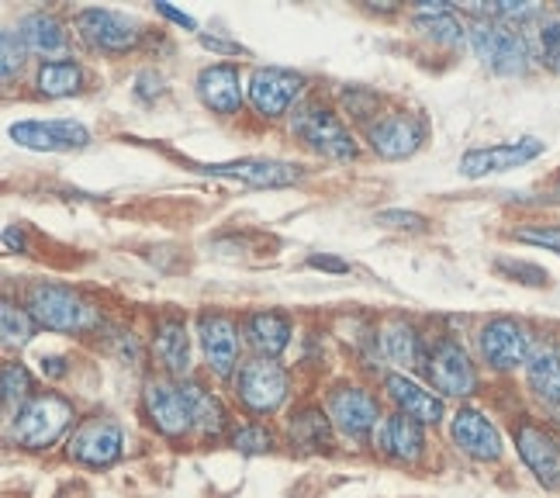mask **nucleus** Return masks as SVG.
<instances>
[{
	"label": "nucleus",
	"instance_id": "nucleus-18",
	"mask_svg": "<svg viewBox=\"0 0 560 498\" xmlns=\"http://www.w3.org/2000/svg\"><path fill=\"white\" fill-rule=\"evenodd\" d=\"M368 142L381 160H408L425 142V121L405 112H387L368 125Z\"/></svg>",
	"mask_w": 560,
	"mask_h": 498
},
{
	"label": "nucleus",
	"instance_id": "nucleus-6",
	"mask_svg": "<svg viewBox=\"0 0 560 498\" xmlns=\"http://www.w3.org/2000/svg\"><path fill=\"white\" fill-rule=\"evenodd\" d=\"M291 132L305 142L315 153L329 160H353L357 157V139L342 118L326 104H301L291 115Z\"/></svg>",
	"mask_w": 560,
	"mask_h": 498
},
{
	"label": "nucleus",
	"instance_id": "nucleus-15",
	"mask_svg": "<svg viewBox=\"0 0 560 498\" xmlns=\"http://www.w3.org/2000/svg\"><path fill=\"white\" fill-rule=\"evenodd\" d=\"M450 440H454V447L464 458L478 464H494V461H502V453H505V440L499 426L474 405H460L457 413L450 416Z\"/></svg>",
	"mask_w": 560,
	"mask_h": 498
},
{
	"label": "nucleus",
	"instance_id": "nucleus-36",
	"mask_svg": "<svg viewBox=\"0 0 560 498\" xmlns=\"http://www.w3.org/2000/svg\"><path fill=\"white\" fill-rule=\"evenodd\" d=\"M494 270L509 280H515V285L547 288V270L536 267V264H526V259H494Z\"/></svg>",
	"mask_w": 560,
	"mask_h": 498
},
{
	"label": "nucleus",
	"instance_id": "nucleus-29",
	"mask_svg": "<svg viewBox=\"0 0 560 498\" xmlns=\"http://www.w3.org/2000/svg\"><path fill=\"white\" fill-rule=\"evenodd\" d=\"M18 35L21 42L38 53V56H59V53H67V25L49 14V11H35V14H25L18 21Z\"/></svg>",
	"mask_w": 560,
	"mask_h": 498
},
{
	"label": "nucleus",
	"instance_id": "nucleus-9",
	"mask_svg": "<svg viewBox=\"0 0 560 498\" xmlns=\"http://www.w3.org/2000/svg\"><path fill=\"white\" fill-rule=\"evenodd\" d=\"M326 413L339 437H347L350 443L374 440V432L384 419L374 392H368V387H360V384H336L326 395Z\"/></svg>",
	"mask_w": 560,
	"mask_h": 498
},
{
	"label": "nucleus",
	"instance_id": "nucleus-7",
	"mask_svg": "<svg viewBox=\"0 0 560 498\" xmlns=\"http://www.w3.org/2000/svg\"><path fill=\"white\" fill-rule=\"evenodd\" d=\"M125 453V429L112 416H88L67 437V458L88 471H107Z\"/></svg>",
	"mask_w": 560,
	"mask_h": 498
},
{
	"label": "nucleus",
	"instance_id": "nucleus-8",
	"mask_svg": "<svg viewBox=\"0 0 560 498\" xmlns=\"http://www.w3.org/2000/svg\"><path fill=\"white\" fill-rule=\"evenodd\" d=\"M425 378H429V387L443 398H470L481 387V374H478V367H474L470 354L450 336L429 346Z\"/></svg>",
	"mask_w": 560,
	"mask_h": 498
},
{
	"label": "nucleus",
	"instance_id": "nucleus-5",
	"mask_svg": "<svg viewBox=\"0 0 560 498\" xmlns=\"http://www.w3.org/2000/svg\"><path fill=\"white\" fill-rule=\"evenodd\" d=\"M470 49L478 53L485 67L499 77H526L533 67L529 42L515 28L502 25V21H474Z\"/></svg>",
	"mask_w": 560,
	"mask_h": 498
},
{
	"label": "nucleus",
	"instance_id": "nucleus-22",
	"mask_svg": "<svg viewBox=\"0 0 560 498\" xmlns=\"http://www.w3.org/2000/svg\"><path fill=\"white\" fill-rule=\"evenodd\" d=\"M288 443L301 453H329L336 447V426L329 413L315 402H305L288 413Z\"/></svg>",
	"mask_w": 560,
	"mask_h": 498
},
{
	"label": "nucleus",
	"instance_id": "nucleus-37",
	"mask_svg": "<svg viewBox=\"0 0 560 498\" xmlns=\"http://www.w3.org/2000/svg\"><path fill=\"white\" fill-rule=\"evenodd\" d=\"M536 46H540L544 67H547V70H553V73H560V14L544 18L540 35H536Z\"/></svg>",
	"mask_w": 560,
	"mask_h": 498
},
{
	"label": "nucleus",
	"instance_id": "nucleus-19",
	"mask_svg": "<svg viewBox=\"0 0 560 498\" xmlns=\"http://www.w3.org/2000/svg\"><path fill=\"white\" fill-rule=\"evenodd\" d=\"M201 173L208 177H225V181H243L249 187H291L301 181V166L284 160H264V157H246V160H229V163H205Z\"/></svg>",
	"mask_w": 560,
	"mask_h": 498
},
{
	"label": "nucleus",
	"instance_id": "nucleus-41",
	"mask_svg": "<svg viewBox=\"0 0 560 498\" xmlns=\"http://www.w3.org/2000/svg\"><path fill=\"white\" fill-rule=\"evenodd\" d=\"M308 267L312 270H322V274H350V264L339 256H329V253H312L308 256Z\"/></svg>",
	"mask_w": 560,
	"mask_h": 498
},
{
	"label": "nucleus",
	"instance_id": "nucleus-23",
	"mask_svg": "<svg viewBox=\"0 0 560 498\" xmlns=\"http://www.w3.org/2000/svg\"><path fill=\"white\" fill-rule=\"evenodd\" d=\"M198 97L214 115H225V118L240 115V107L246 101L240 67H232V62H214V67H205L198 73Z\"/></svg>",
	"mask_w": 560,
	"mask_h": 498
},
{
	"label": "nucleus",
	"instance_id": "nucleus-3",
	"mask_svg": "<svg viewBox=\"0 0 560 498\" xmlns=\"http://www.w3.org/2000/svg\"><path fill=\"white\" fill-rule=\"evenodd\" d=\"M232 392H235V402H240L253 419H267L288 402L291 378L277 360L253 357L240 367V371H235Z\"/></svg>",
	"mask_w": 560,
	"mask_h": 498
},
{
	"label": "nucleus",
	"instance_id": "nucleus-30",
	"mask_svg": "<svg viewBox=\"0 0 560 498\" xmlns=\"http://www.w3.org/2000/svg\"><path fill=\"white\" fill-rule=\"evenodd\" d=\"M412 21H416V28L425 38H433V42H440V46H450V49L464 46V38H470L464 32V25H460V18L454 14V8L440 4V0H436V4H419Z\"/></svg>",
	"mask_w": 560,
	"mask_h": 498
},
{
	"label": "nucleus",
	"instance_id": "nucleus-42",
	"mask_svg": "<svg viewBox=\"0 0 560 498\" xmlns=\"http://www.w3.org/2000/svg\"><path fill=\"white\" fill-rule=\"evenodd\" d=\"M201 38V46L205 49H211V53H222V56H240V53H246L243 46H240V42H229V38H222V35H208V32H201L198 35Z\"/></svg>",
	"mask_w": 560,
	"mask_h": 498
},
{
	"label": "nucleus",
	"instance_id": "nucleus-24",
	"mask_svg": "<svg viewBox=\"0 0 560 498\" xmlns=\"http://www.w3.org/2000/svg\"><path fill=\"white\" fill-rule=\"evenodd\" d=\"M243 336L256 357L277 360L291 346V319L273 309H256L243 319Z\"/></svg>",
	"mask_w": 560,
	"mask_h": 498
},
{
	"label": "nucleus",
	"instance_id": "nucleus-2",
	"mask_svg": "<svg viewBox=\"0 0 560 498\" xmlns=\"http://www.w3.org/2000/svg\"><path fill=\"white\" fill-rule=\"evenodd\" d=\"M25 309L42 329L52 333H88L97 326V312L88 298L73 288L49 285V280H35L25 294Z\"/></svg>",
	"mask_w": 560,
	"mask_h": 498
},
{
	"label": "nucleus",
	"instance_id": "nucleus-34",
	"mask_svg": "<svg viewBox=\"0 0 560 498\" xmlns=\"http://www.w3.org/2000/svg\"><path fill=\"white\" fill-rule=\"evenodd\" d=\"M35 329H38V322L32 319L28 309H18L14 301H4V309H0V333H4L8 350H21V346H28Z\"/></svg>",
	"mask_w": 560,
	"mask_h": 498
},
{
	"label": "nucleus",
	"instance_id": "nucleus-14",
	"mask_svg": "<svg viewBox=\"0 0 560 498\" xmlns=\"http://www.w3.org/2000/svg\"><path fill=\"white\" fill-rule=\"evenodd\" d=\"M8 136L25 146L35 149V153H73V149H88L91 146V128L83 121L73 118H49V121H14L8 128Z\"/></svg>",
	"mask_w": 560,
	"mask_h": 498
},
{
	"label": "nucleus",
	"instance_id": "nucleus-27",
	"mask_svg": "<svg viewBox=\"0 0 560 498\" xmlns=\"http://www.w3.org/2000/svg\"><path fill=\"white\" fill-rule=\"evenodd\" d=\"M184 387H187L190 405H194V432H198L201 440H225L229 429H232L225 402L194 378H187Z\"/></svg>",
	"mask_w": 560,
	"mask_h": 498
},
{
	"label": "nucleus",
	"instance_id": "nucleus-43",
	"mask_svg": "<svg viewBox=\"0 0 560 498\" xmlns=\"http://www.w3.org/2000/svg\"><path fill=\"white\" fill-rule=\"evenodd\" d=\"M38 371H42V378H67L70 374V363H67V357H42L38 360Z\"/></svg>",
	"mask_w": 560,
	"mask_h": 498
},
{
	"label": "nucleus",
	"instance_id": "nucleus-4",
	"mask_svg": "<svg viewBox=\"0 0 560 498\" xmlns=\"http://www.w3.org/2000/svg\"><path fill=\"white\" fill-rule=\"evenodd\" d=\"M142 419L166 440H187L194 432V405L184 381L149 378L142 384Z\"/></svg>",
	"mask_w": 560,
	"mask_h": 498
},
{
	"label": "nucleus",
	"instance_id": "nucleus-10",
	"mask_svg": "<svg viewBox=\"0 0 560 498\" xmlns=\"http://www.w3.org/2000/svg\"><path fill=\"white\" fill-rule=\"evenodd\" d=\"M478 354L494 374H515L533 354V336L520 319L494 315L478 333Z\"/></svg>",
	"mask_w": 560,
	"mask_h": 498
},
{
	"label": "nucleus",
	"instance_id": "nucleus-35",
	"mask_svg": "<svg viewBox=\"0 0 560 498\" xmlns=\"http://www.w3.org/2000/svg\"><path fill=\"white\" fill-rule=\"evenodd\" d=\"M474 14H481V21H533L540 18L536 4H520V0H494V4H474Z\"/></svg>",
	"mask_w": 560,
	"mask_h": 498
},
{
	"label": "nucleus",
	"instance_id": "nucleus-28",
	"mask_svg": "<svg viewBox=\"0 0 560 498\" xmlns=\"http://www.w3.org/2000/svg\"><path fill=\"white\" fill-rule=\"evenodd\" d=\"M381 346H384V357L401 367V374H408V371H422L425 374L429 346L422 343L416 326H408V322H392V326H384Z\"/></svg>",
	"mask_w": 560,
	"mask_h": 498
},
{
	"label": "nucleus",
	"instance_id": "nucleus-11",
	"mask_svg": "<svg viewBox=\"0 0 560 498\" xmlns=\"http://www.w3.org/2000/svg\"><path fill=\"white\" fill-rule=\"evenodd\" d=\"M77 35L88 42L94 53L107 56H121L132 53L142 38V28L136 18H128L121 11H107V8H88L77 14Z\"/></svg>",
	"mask_w": 560,
	"mask_h": 498
},
{
	"label": "nucleus",
	"instance_id": "nucleus-25",
	"mask_svg": "<svg viewBox=\"0 0 560 498\" xmlns=\"http://www.w3.org/2000/svg\"><path fill=\"white\" fill-rule=\"evenodd\" d=\"M526 387L544 408H560V354L550 343H533V354L526 360Z\"/></svg>",
	"mask_w": 560,
	"mask_h": 498
},
{
	"label": "nucleus",
	"instance_id": "nucleus-12",
	"mask_svg": "<svg viewBox=\"0 0 560 498\" xmlns=\"http://www.w3.org/2000/svg\"><path fill=\"white\" fill-rule=\"evenodd\" d=\"M301 94H305V77L280 67H256L246 83V97L260 118H284Z\"/></svg>",
	"mask_w": 560,
	"mask_h": 498
},
{
	"label": "nucleus",
	"instance_id": "nucleus-45",
	"mask_svg": "<svg viewBox=\"0 0 560 498\" xmlns=\"http://www.w3.org/2000/svg\"><path fill=\"white\" fill-rule=\"evenodd\" d=\"M4 250L8 253H25V232H21L18 225L4 229Z\"/></svg>",
	"mask_w": 560,
	"mask_h": 498
},
{
	"label": "nucleus",
	"instance_id": "nucleus-33",
	"mask_svg": "<svg viewBox=\"0 0 560 498\" xmlns=\"http://www.w3.org/2000/svg\"><path fill=\"white\" fill-rule=\"evenodd\" d=\"M32 387H35V381H32V371L25 363L8 360L4 367H0V395H4V416L8 419H14L18 408L35 395Z\"/></svg>",
	"mask_w": 560,
	"mask_h": 498
},
{
	"label": "nucleus",
	"instance_id": "nucleus-16",
	"mask_svg": "<svg viewBox=\"0 0 560 498\" xmlns=\"http://www.w3.org/2000/svg\"><path fill=\"white\" fill-rule=\"evenodd\" d=\"M198 339L208 360V371L222 381H232L240 371V326L225 312H201L198 315Z\"/></svg>",
	"mask_w": 560,
	"mask_h": 498
},
{
	"label": "nucleus",
	"instance_id": "nucleus-21",
	"mask_svg": "<svg viewBox=\"0 0 560 498\" xmlns=\"http://www.w3.org/2000/svg\"><path fill=\"white\" fill-rule=\"evenodd\" d=\"M374 447L395 464H416L425 453V426L405 413H392L381 419L374 432Z\"/></svg>",
	"mask_w": 560,
	"mask_h": 498
},
{
	"label": "nucleus",
	"instance_id": "nucleus-46",
	"mask_svg": "<svg viewBox=\"0 0 560 498\" xmlns=\"http://www.w3.org/2000/svg\"><path fill=\"white\" fill-rule=\"evenodd\" d=\"M553 194H557V198H560V173H557V181H553Z\"/></svg>",
	"mask_w": 560,
	"mask_h": 498
},
{
	"label": "nucleus",
	"instance_id": "nucleus-40",
	"mask_svg": "<svg viewBox=\"0 0 560 498\" xmlns=\"http://www.w3.org/2000/svg\"><path fill=\"white\" fill-rule=\"evenodd\" d=\"M377 225L398 229V232H425L429 229V219H425V215H419V211L387 208V211H377Z\"/></svg>",
	"mask_w": 560,
	"mask_h": 498
},
{
	"label": "nucleus",
	"instance_id": "nucleus-44",
	"mask_svg": "<svg viewBox=\"0 0 560 498\" xmlns=\"http://www.w3.org/2000/svg\"><path fill=\"white\" fill-rule=\"evenodd\" d=\"M156 11H160L163 18H170V21H174V25H180V28H187V32H198V21H194L190 14H184V11H177V8L163 4V0H160V4H156Z\"/></svg>",
	"mask_w": 560,
	"mask_h": 498
},
{
	"label": "nucleus",
	"instance_id": "nucleus-17",
	"mask_svg": "<svg viewBox=\"0 0 560 498\" xmlns=\"http://www.w3.org/2000/svg\"><path fill=\"white\" fill-rule=\"evenodd\" d=\"M544 149L547 146L536 136L494 142V146H478V149H467V153L460 157V173L470 181L491 177V173H509V170H520V166L533 163L536 157H544Z\"/></svg>",
	"mask_w": 560,
	"mask_h": 498
},
{
	"label": "nucleus",
	"instance_id": "nucleus-38",
	"mask_svg": "<svg viewBox=\"0 0 560 498\" xmlns=\"http://www.w3.org/2000/svg\"><path fill=\"white\" fill-rule=\"evenodd\" d=\"M512 240L560 256V225H523V229L512 232Z\"/></svg>",
	"mask_w": 560,
	"mask_h": 498
},
{
	"label": "nucleus",
	"instance_id": "nucleus-13",
	"mask_svg": "<svg viewBox=\"0 0 560 498\" xmlns=\"http://www.w3.org/2000/svg\"><path fill=\"white\" fill-rule=\"evenodd\" d=\"M515 453L547 491H560V440L533 419L515 422Z\"/></svg>",
	"mask_w": 560,
	"mask_h": 498
},
{
	"label": "nucleus",
	"instance_id": "nucleus-31",
	"mask_svg": "<svg viewBox=\"0 0 560 498\" xmlns=\"http://www.w3.org/2000/svg\"><path fill=\"white\" fill-rule=\"evenodd\" d=\"M35 86L42 97H73L83 91V67L73 59H52L42 62Z\"/></svg>",
	"mask_w": 560,
	"mask_h": 498
},
{
	"label": "nucleus",
	"instance_id": "nucleus-39",
	"mask_svg": "<svg viewBox=\"0 0 560 498\" xmlns=\"http://www.w3.org/2000/svg\"><path fill=\"white\" fill-rule=\"evenodd\" d=\"M25 42H21V35L18 32H11V28H4L0 32V53H4V83H11L14 77H18V70H21V62H25Z\"/></svg>",
	"mask_w": 560,
	"mask_h": 498
},
{
	"label": "nucleus",
	"instance_id": "nucleus-20",
	"mask_svg": "<svg viewBox=\"0 0 560 498\" xmlns=\"http://www.w3.org/2000/svg\"><path fill=\"white\" fill-rule=\"evenodd\" d=\"M384 395L392 398L395 413L412 416L422 426H440L446 419V402L443 395H436L433 387L419 384L408 374H387L384 378Z\"/></svg>",
	"mask_w": 560,
	"mask_h": 498
},
{
	"label": "nucleus",
	"instance_id": "nucleus-32",
	"mask_svg": "<svg viewBox=\"0 0 560 498\" xmlns=\"http://www.w3.org/2000/svg\"><path fill=\"white\" fill-rule=\"evenodd\" d=\"M225 440L235 453H243V458H264V453L277 447V432L260 419H246V422H232Z\"/></svg>",
	"mask_w": 560,
	"mask_h": 498
},
{
	"label": "nucleus",
	"instance_id": "nucleus-26",
	"mask_svg": "<svg viewBox=\"0 0 560 498\" xmlns=\"http://www.w3.org/2000/svg\"><path fill=\"white\" fill-rule=\"evenodd\" d=\"M153 357L166 378H187L190 371V336L184 319H160L153 333Z\"/></svg>",
	"mask_w": 560,
	"mask_h": 498
},
{
	"label": "nucleus",
	"instance_id": "nucleus-1",
	"mask_svg": "<svg viewBox=\"0 0 560 498\" xmlns=\"http://www.w3.org/2000/svg\"><path fill=\"white\" fill-rule=\"evenodd\" d=\"M77 408L59 392H38L18 408L14 419H8L11 443L21 450H49L62 432H73Z\"/></svg>",
	"mask_w": 560,
	"mask_h": 498
}]
</instances>
